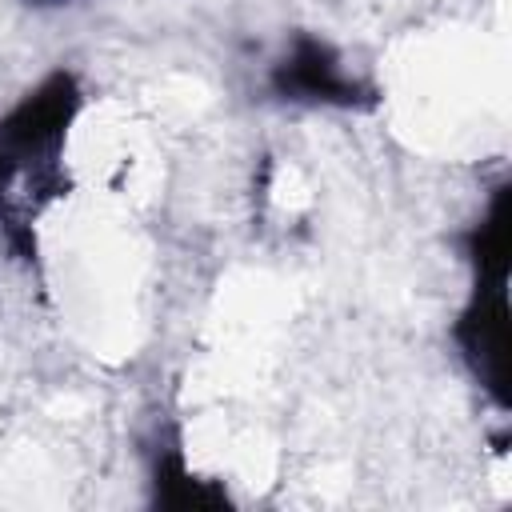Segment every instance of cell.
<instances>
[{"instance_id":"obj_1","label":"cell","mask_w":512,"mask_h":512,"mask_svg":"<svg viewBox=\"0 0 512 512\" xmlns=\"http://www.w3.org/2000/svg\"><path fill=\"white\" fill-rule=\"evenodd\" d=\"M280 88L292 92L296 100H336V104H348L356 84L340 72L336 56L316 44V40H304L284 64H280Z\"/></svg>"}]
</instances>
